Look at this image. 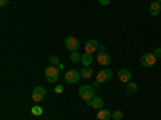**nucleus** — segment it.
I'll use <instances>...</instances> for the list:
<instances>
[{"label": "nucleus", "instance_id": "obj_1", "mask_svg": "<svg viewBox=\"0 0 161 120\" xmlns=\"http://www.w3.org/2000/svg\"><path fill=\"white\" fill-rule=\"evenodd\" d=\"M60 69L57 68V66H48V68L45 69V78H47V82H50V83H55L57 80H58V77H60Z\"/></svg>", "mask_w": 161, "mask_h": 120}, {"label": "nucleus", "instance_id": "obj_2", "mask_svg": "<svg viewBox=\"0 0 161 120\" xmlns=\"http://www.w3.org/2000/svg\"><path fill=\"white\" fill-rule=\"evenodd\" d=\"M79 96L82 98L86 102H89L90 99H93V87L90 85H84L79 88Z\"/></svg>", "mask_w": 161, "mask_h": 120}, {"label": "nucleus", "instance_id": "obj_3", "mask_svg": "<svg viewBox=\"0 0 161 120\" xmlns=\"http://www.w3.org/2000/svg\"><path fill=\"white\" fill-rule=\"evenodd\" d=\"M156 56L153 55V53H145V55H142L140 58V64L143 66V68H153V66L156 64Z\"/></svg>", "mask_w": 161, "mask_h": 120}, {"label": "nucleus", "instance_id": "obj_4", "mask_svg": "<svg viewBox=\"0 0 161 120\" xmlns=\"http://www.w3.org/2000/svg\"><path fill=\"white\" fill-rule=\"evenodd\" d=\"M45 95H47V90L44 88V87H36L34 90H32V99H34V102H40L42 99H45Z\"/></svg>", "mask_w": 161, "mask_h": 120}, {"label": "nucleus", "instance_id": "obj_5", "mask_svg": "<svg viewBox=\"0 0 161 120\" xmlns=\"http://www.w3.org/2000/svg\"><path fill=\"white\" fill-rule=\"evenodd\" d=\"M64 47L68 48L69 51H77V48H79V40H77L76 37H73V35L66 37V38H64Z\"/></svg>", "mask_w": 161, "mask_h": 120}, {"label": "nucleus", "instance_id": "obj_6", "mask_svg": "<svg viewBox=\"0 0 161 120\" xmlns=\"http://www.w3.org/2000/svg\"><path fill=\"white\" fill-rule=\"evenodd\" d=\"M111 77H113V71L103 69V71H100V72L97 74V82H98V83H105V82H108Z\"/></svg>", "mask_w": 161, "mask_h": 120}, {"label": "nucleus", "instance_id": "obj_7", "mask_svg": "<svg viewBox=\"0 0 161 120\" xmlns=\"http://www.w3.org/2000/svg\"><path fill=\"white\" fill-rule=\"evenodd\" d=\"M80 78V72H77V71H68L64 74V80H66V83H76L77 80Z\"/></svg>", "mask_w": 161, "mask_h": 120}, {"label": "nucleus", "instance_id": "obj_8", "mask_svg": "<svg viewBox=\"0 0 161 120\" xmlns=\"http://www.w3.org/2000/svg\"><path fill=\"white\" fill-rule=\"evenodd\" d=\"M97 62L102 64V66H110L111 64V56L106 51H100L98 56H97Z\"/></svg>", "mask_w": 161, "mask_h": 120}, {"label": "nucleus", "instance_id": "obj_9", "mask_svg": "<svg viewBox=\"0 0 161 120\" xmlns=\"http://www.w3.org/2000/svg\"><path fill=\"white\" fill-rule=\"evenodd\" d=\"M118 78H119L123 83H129L130 80H132V74H130L129 69H119V72H118Z\"/></svg>", "mask_w": 161, "mask_h": 120}, {"label": "nucleus", "instance_id": "obj_10", "mask_svg": "<svg viewBox=\"0 0 161 120\" xmlns=\"http://www.w3.org/2000/svg\"><path fill=\"white\" fill-rule=\"evenodd\" d=\"M87 106H90V108L100 111V109H103V99H102L100 96H93V99H90V101L87 102Z\"/></svg>", "mask_w": 161, "mask_h": 120}, {"label": "nucleus", "instance_id": "obj_11", "mask_svg": "<svg viewBox=\"0 0 161 120\" xmlns=\"http://www.w3.org/2000/svg\"><path fill=\"white\" fill-rule=\"evenodd\" d=\"M98 48H100V45H98L97 40H87L86 42V53H90L92 55V53H95Z\"/></svg>", "mask_w": 161, "mask_h": 120}, {"label": "nucleus", "instance_id": "obj_12", "mask_svg": "<svg viewBox=\"0 0 161 120\" xmlns=\"http://www.w3.org/2000/svg\"><path fill=\"white\" fill-rule=\"evenodd\" d=\"M159 11H161V3L159 2H152V5H150V15L152 16H158L159 15Z\"/></svg>", "mask_w": 161, "mask_h": 120}, {"label": "nucleus", "instance_id": "obj_13", "mask_svg": "<svg viewBox=\"0 0 161 120\" xmlns=\"http://www.w3.org/2000/svg\"><path fill=\"white\" fill-rule=\"evenodd\" d=\"M111 117H113L111 112L106 111V109H100V111L97 112V120H110Z\"/></svg>", "mask_w": 161, "mask_h": 120}, {"label": "nucleus", "instance_id": "obj_14", "mask_svg": "<svg viewBox=\"0 0 161 120\" xmlns=\"http://www.w3.org/2000/svg\"><path fill=\"white\" fill-rule=\"evenodd\" d=\"M93 75V71H92V68H90V66H84V69L82 71H80V78H90Z\"/></svg>", "mask_w": 161, "mask_h": 120}, {"label": "nucleus", "instance_id": "obj_15", "mask_svg": "<svg viewBox=\"0 0 161 120\" xmlns=\"http://www.w3.org/2000/svg\"><path fill=\"white\" fill-rule=\"evenodd\" d=\"M137 90H139V87H137V83H134V82H129L127 87H126V93H127V95H136Z\"/></svg>", "mask_w": 161, "mask_h": 120}, {"label": "nucleus", "instance_id": "obj_16", "mask_svg": "<svg viewBox=\"0 0 161 120\" xmlns=\"http://www.w3.org/2000/svg\"><path fill=\"white\" fill-rule=\"evenodd\" d=\"M69 58H71V61H73V62H80V61H82V55H79L77 51H71Z\"/></svg>", "mask_w": 161, "mask_h": 120}, {"label": "nucleus", "instance_id": "obj_17", "mask_svg": "<svg viewBox=\"0 0 161 120\" xmlns=\"http://www.w3.org/2000/svg\"><path fill=\"white\" fill-rule=\"evenodd\" d=\"M80 62H84V66H90L92 64V55L90 53H84L82 55V61Z\"/></svg>", "mask_w": 161, "mask_h": 120}, {"label": "nucleus", "instance_id": "obj_18", "mask_svg": "<svg viewBox=\"0 0 161 120\" xmlns=\"http://www.w3.org/2000/svg\"><path fill=\"white\" fill-rule=\"evenodd\" d=\"M31 112H32L36 117H39V115H42V114H44V109L40 108V106H34V108L31 109Z\"/></svg>", "mask_w": 161, "mask_h": 120}, {"label": "nucleus", "instance_id": "obj_19", "mask_svg": "<svg viewBox=\"0 0 161 120\" xmlns=\"http://www.w3.org/2000/svg\"><path fill=\"white\" fill-rule=\"evenodd\" d=\"M48 62H50L52 66H58V64H60V59H58V56H50Z\"/></svg>", "mask_w": 161, "mask_h": 120}, {"label": "nucleus", "instance_id": "obj_20", "mask_svg": "<svg viewBox=\"0 0 161 120\" xmlns=\"http://www.w3.org/2000/svg\"><path fill=\"white\" fill-rule=\"evenodd\" d=\"M111 115H113V120H121V118H123V112H121V111H114Z\"/></svg>", "mask_w": 161, "mask_h": 120}, {"label": "nucleus", "instance_id": "obj_21", "mask_svg": "<svg viewBox=\"0 0 161 120\" xmlns=\"http://www.w3.org/2000/svg\"><path fill=\"white\" fill-rule=\"evenodd\" d=\"M153 55H155L156 58H159V56H161V48H155V51H153Z\"/></svg>", "mask_w": 161, "mask_h": 120}, {"label": "nucleus", "instance_id": "obj_22", "mask_svg": "<svg viewBox=\"0 0 161 120\" xmlns=\"http://www.w3.org/2000/svg\"><path fill=\"white\" fill-rule=\"evenodd\" d=\"M110 2H111V0H98L100 5H110Z\"/></svg>", "mask_w": 161, "mask_h": 120}, {"label": "nucleus", "instance_id": "obj_23", "mask_svg": "<svg viewBox=\"0 0 161 120\" xmlns=\"http://www.w3.org/2000/svg\"><path fill=\"white\" fill-rule=\"evenodd\" d=\"M7 3H8V0H0V7H7Z\"/></svg>", "mask_w": 161, "mask_h": 120}, {"label": "nucleus", "instance_id": "obj_24", "mask_svg": "<svg viewBox=\"0 0 161 120\" xmlns=\"http://www.w3.org/2000/svg\"><path fill=\"white\" fill-rule=\"evenodd\" d=\"M55 91H57V93H63V87H61V85H60V87H57V88H55Z\"/></svg>", "mask_w": 161, "mask_h": 120}, {"label": "nucleus", "instance_id": "obj_25", "mask_svg": "<svg viewBox=\"0 0 161 120\" xmlns=\"http://www.w3.org/2000/svg\"><path fill=\"white\" fill-rule=\"evenodd\" d=\"M156 2H159V3H161V0H156Z\"/></svg>", "mask_w": 161, "mask_h": 120}]
</instances>
